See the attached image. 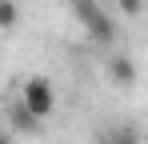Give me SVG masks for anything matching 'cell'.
Masks as SVG:
<instances>
[{
  "label": "cell",
  "instance_id": "obj_1",
  "mask_svg": "<svg viewBox=\"0 0 148 144\" xmlns=\"http://www.w3.org/2000/svg\"><path fill=\"white\" fill-rule=\"evenodd\" d=\"M72 16L80 20V28L88 32V40L100 48H108L116 40V20L108 16V8L100 0H72Z\"/></svg>",
  "mask_w": 148,
  "mask_h": 144
},
{
  "label": "cell",
  "instance_id": "obj_2",
  "mask_svg": "<svg viewBox=\"0 0 148 144\" xmlns=\"http://www.w3.org/2000/svg\"><path fill=\"white\" fill-rule=\"evenodd\" d=\"M20 100L28 104V112L40 116V120H48L56 112V88H52L48 76H28L24 88H20Z\"/></svg>",
  "mask_w": 148,
  "mask_h": 144
},
{
  "label": "cell",
  "instance_id": "obj_3",
  "mask_svg": "<svg viewBox=\"0 0 148 144\" xmlns=\"http://www.w3.org/2000/svg\"><path fill=\"white\" fill-rule=\"evenodd\" d=\"M104 68H108V80H112L116 88H132V84L140 80V68H136V60H132L128 52H120V48L108 56V64H104Z\"/></svg>",
  "mask_w": 148,
  "mask_h": 144
},
{
  "label": "cell",
  "instance_id": "obj_4",
  "mask_svg": "<svg viewBox=\"0 0 148 144\" xmlns=\"http://www.w3.org/2000/svg\"><path fill=\"white\" fill-rule=\"evenodd\" d=\"M4 116H8V124H12V132H20V136H40V124H44V120H40V116H32L24 100L4 104Z\"/></svg>",
  "mask_w": 148,
  "mask_h": 144
},
{
  "label": "cell",
  "instance_id": "obj_5",
  "mask_svg": "<svg viewBox=\"0 0 148 144\" xmlns=\"http://www.w3.org/2000/svg\"><path fill=\"white\" fill-rule=\"evenodd\" d=\"M96 144H144V132L132 120H116V124H104L96 132Z\"/></svg>",
  "mask_w": 148,
  "mask_h": 144
},
{
  "label": "cell",
  "instance_id": "obj_6",
  "mask_svg": "<svg viewBox=\"0 0 148 144\" xmlns=\"http://www.w3.org/2000/svg\"><path fill=\"white\" fill-rule=\"evenodd\" d=\"M20 24V4L16 0H0V32H12Z\"/></svg>",
  "mask_w": 148,
  "mask_h": 144
},
{
  "label": "cell",
  "instance_id": "obj_7",
  "mask_svg": "<svg viewBox=\"0 0 148 144\" xmlns=\"http://www.w3.org/2000/svg\"><path fill=\"white\" fill-rule=\"evenodd\" d=\"M116 8H120L124 16H140L144 12V0H116Z\"/></svg>",
  "mask_w": 148,
  "mask_h": 144
},
{
  "label": "cell",
  "instance_id": "obj_8",
  "mask_svg": "<svg viewBox=\"0 0 148 144\" xmlns=\"http://www.w3.org/2000/svg\"><path fill=\"white\" fill-rule=\"evenodd\" d=\"M0 144H16V140H12V132H0Z\"/></svg>",
  "mask_w": 148,
  "mask_h": 144
}]
</instances>
